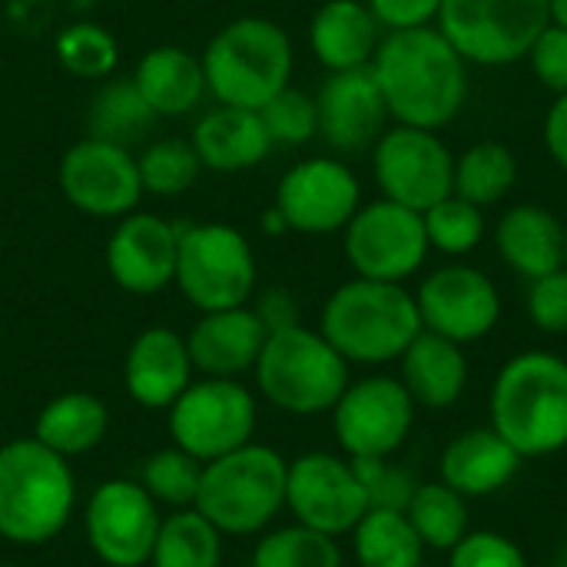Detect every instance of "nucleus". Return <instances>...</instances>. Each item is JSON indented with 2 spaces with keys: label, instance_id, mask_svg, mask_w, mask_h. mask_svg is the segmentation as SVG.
<instances>
[{
  "label": "nucleus",
  "instance_id": "obj_1",
  "mask_svg": "<svg viewBox=\"0 0 567 567\" xmlns=\"http://www.w3.org/2000/svg\"><path fill=\"white\" fill-rule=\"evenodd\" d=\"M369 70L392 123L439 133L455 123L468 103V63L435 23L385 30Z\"/></svg>",
  "mask_w": 567,
  "mask_h": 567
},
{
  "label": "nucleus",
  "instance_id": "obj_2",
  "mask_svg": "<svg viewBox=\"0 0 567 567\" xmlns=\"http://www.w3.org/2000/svg\"><path fill=\"white\" fill-rule=\"evenodd\" d=\"M488 425L522 458H548L567 449L565 355L548 349L512 355L492 382Z\"/></svg>",
  "mask_w": 567,
  "mask_h": 567
},
{
  "label": "nucleus",
  "instance_id": "obj_3",
  "mask_svg": "<svg viewBox=\"0 0 567 567\" xmlns=\"http://www.w3.org/2000/svg\"><path fill=\"white\" fill-rule=\"evenodd\" d=\"M76 512L70 458L33 435L0 445V538L17 548H43L66 532Z\"/></svg>",
  "mask_w": 567,
  "mask_h": 567
},
{
  "label": "nucleus",
  "instance_id": "obj_4",
  "mask_svg": "<svg viewBox=\"0 0 567 567\" xmlns=\"http://www.w3.org/2000/svg\"><path fill=\"white\" fill-rule=\"evenodd\" d=\"M319 332L349 365L379 369L402 359L422 332V319L415 296L402 282L355 276L322 302Z\"/></svg>",
  "mask_w": 567,
  "mask_h": 567
},
{
  "label": "nucleus",
  "instance_id": "obj_5",
  "mask_svg": "<svg viewBox=\"0 0 567 567\" xmlns=\"http://www.w3.org/2000/svg\"><path fill=\"white\" fill-rule=\"evenodd\" d=\"M206 90L223 106L262 110L292 83L296 50L289 33L269 17H236L223 23L199 53Z\"/></svg>",
  "mask_w": 567,
  "mask_h": 567
},
{
  "label": "nucleus",
  "instance_id": "obj_6",
  "mask_svg": "<svg viewBox=\"0 0 567 567\" xmlns=\"http://www.w3.org/2000/svg\"><path fill=\"white\" fill-rule=\"evenodd\" d=\"M286 472L272 445L249 442L203 465L193 508L223 532V538H256L286 512Z\"/></svg>",
  "mask_w": 567,
  "mask_h": 567
},
{
  "label": "nucleus",
  "instance_id": "obj_7",
  "mask_svg": "<svg viewBox=\"0 0 567 567\" xmlns=\"http://www.w3.org/2000/svg\"><path fill=\"white\" fill-rule=\"evenodd\" d=\"M256 392L279 412L296 419H316L332 412L346 392L349 362L329 346L319 329L289 326L269 332L256 365Z\"/></svg>",
  "mask_w": 567,
  "mask_h": 567
},
{
  "label": "nucleus",
  "instance_id": "obj_8",
  "mask_svg": "<svg viewBox=\"0 0 567 567\" xmlns=\"http://www.w3.org/2000/svg\"><path fill=\"white\" fill-rule=\"evenodd\" d=\"M259 266L252 243L229 223L179 226V252L173 286L196 312L249 306Z\"/></svg>",
  "mask_w": 567,
  "mask_h": 567
},
{
  "label": "nucleus",
  "instance_id": "obj_9",
  "mask_svg": "<svg viewBox=\"0 0 567 567\" xmlns=\"http://www.w3.org/2000/svg\"><path fill=\"white\" fill-rule=\"evenodd\" d=\"M259 425V402L243 379L199 375L166 409V429L176 449L196 462H213L252 442Z\"/></svg>",
  "mask_w": 567,
  "mask_h": 567
},
{
  "label": "nucleus",
  "instance_id": "obj_10",
  "mask_svg": "<svg viewBox=\"0 0 567 567\" xmlns=\"http://www.w3.org/2000/svg\"><path fill=\"white\" fill-rule=\"evenodd\" d=\"M551 23L548 0H442L435 27L468 66H512Z\"/></svg>",
  "mask_w": 567,
  "mask_h": 567
},
{
  "label": "nucleus",
  "instance_id": "obj_11",
  "mask_svg": "<svg viewBox=\"0 0 567 567\" xmlns=\"http://www.w3.org/2000/svg\"><path fill=\"white\" fill-rule=\"evenodd\" d=\"M342 252L355 276L405 286L415 272H422L432 246L422 213L379 196L362 203L346 223Z\"/></svg>",
  "mask_w": 567,
  "mask_h": 567
},
{
  "label": "nucleus",
  "instance_id": "obj_12",
  "mask_svg": "<svg viewBox=\"0 0 567 567\" xmlns=\"http://www.w3.org/2000/svg\"><path fill=\"white\" fill-rule=\"evenodd\" d=\"M419 405L399 375H362L332 405V435L346 458H395L415 429Z\"/></svg>",
  "mask_w": 567,
  "mask_h": 567
},
{
  "label": "nucleus",
  "instance_id": "obj_13",
  "mask_svg": "<svg viewBox=\"0 0 567 567\" xmlns=\"http://www.w3.org/2000/svg\"><path fill=\"white\" fill-rule=\"evenodd\" d=\"M369 153L372 179L385 199L425 213L439 199L452 196L455 153L435 130L392 123Z\"/></svg>",
  "mask_w": 567,
  "mask_h": 567
},
{
  "label": "nucleus",
  "instance_id": "obj_14",
  "mask_svg": "<svg viewBox=\"0 0 567 567\" xmlns=\"http://www.w3.org/2000/svg\"><path fill=\"white\" fill-rule=\"evenodd\" d=\"M163 508L136 478L100 482L83 505V535L96 561L106 567H146Z\"/></svg>",
  "mask_w": 567,
  "mask_h": 567
},
{
  "label": "nucleus",
  "instance_id": "obj_15",
  "mask_svg": "<svg viewBox=\"0 0 567 567\" xmlns=\"http://www.w3.org/2000/svg\"><path fill=\"white\" fill-rule=\"evenodd\" d=\"M412 296L419 306L422 329L458 346H472L492 336L505 309L495 279L462 259L432 269Z\"/></svg>",
  "mask_w": 567,
  "mask_h": 567
},
{
  "label": "nucleus",
  "instance_id": "obj_16",
  "mask_svg": "<svg viewBox=\"0 0 567 567\" xmlns=\"http://www.w3.org/2000/svg\"><path fill=\"white\" fill-rule=\"evenodd\" d=\"M362 206V183L355 169L339 156H309L292 163L279 186L272 209L282 216L289 233L332 236Z\"/></svg>",
  "mask_w": 567,
  "mask_h": 567
},
{
  "label": "nucleus",
  "instance_id": "obj_17",
  "mask_svg": "<svg viewBox=\"0 0 567 567\" xmlns=\"http://www.w3.org/2000/svg\"><path fill=\"white\" fill-rule=\"evenodd\" d=\"M286 512L292 522L329 538L349 535L369 512L352 458L336 452H302L286 472Z\"/></svg>",
  "mask_w": 567,
  "mask_h": 567
},
{
  "label": "nucleus",
  "instance_id": "obj_18",
  "mask_svg": "<svg viewBox=\"0 0 567 567\" xmlns=\"http://www.w3.org/2000/svg\"><path fill=\"white\" fill-rule=\"evenodd\" d=\"M60 193L90 219H123L140 206L143 183L130 146L83 136L60 159Z\"/></svg>",
  "mask_w": 567,
  "mask_h": 567
},
{
  "label": "nucleus",
  "instance_id": "obj_19",
  "mask_svg": "<svg viewBox=\"0 0 567 567\" xmlns=\"http://www.w3.org/2000/svg\"><path fill=\"white\" fill-rule=\"evenodd\" d=\"M179 226L156 213H126L116 219L103 259L110 279L130 296H156L173 286Z\"/></svg>",
  "mask_w": 567,
  "mask_h": 567
},
{
  "label": "nucleus",
  "instance_id": "obj_20",
  "mask_svg": "<svg viewBox=\"0 0 567 567\" xmlns=\"http://www.w3.org/2000/svg\"><path fill=\"white\" fill-rule=\"evenodd\" d=\"M316 110H319V136L339 156L369 153L392 120L369 66L329 73L316 93Z\"/></svg>",
  "mask_w": 567,
  "mask_h": 567
},
{
  "label": "nucleus",
  "instance_id": "obj_21",
  "mask_svg": "<svg viewBox=\"0 0 567 567\" xmlns=\"http://www.w3.org/2000/svg\"><path fill=\"white\" fill-rule=\"evenodd\" d=\"M193 379L196 369L183 332L169 326H150L130 342L123 359V389L140 409L166 412Z\"/></svg>",
  "mask_w": 567,
  "mask_h": 567
},
{
  "label": "nucleus",
  "instance_id": "obj_22",
  "mask_svg": "<svg viewBox=\"0 0 567 567\" xmlns=\"http://www.w3.org/2000/svg\"><path fill=\"white\" fill-rule=\"evenodd\" d=\"M269 329L256 316L252 306L199 312L193 329L186 332V349L193 369L209 379H243L252 372Z\"/></svg>",
  "mask_w": 567,
  "mask_h": 567
},
{
  "label": "nucleus",
  "instance_id": "obj_23",
  "mask_svg": "<svg viewBox=\"0 0 567 567\" xmlns=\"http://www.w3.org/2000/svg\"><path fill=\"white\" fill-rule=\"evenodd\" d=\"M522 465L525 458L492 425H478L449 439L439 455V482L472 502L508 488Z\"/></svg>",
  "mask_w": 567,
  "mask_h": 567
},
{
  "label": "nucleus",
  "instance_id": "obj_24",
  "mask_svg": "<svg viewBox=\"0 0 567 567\" xmlns=\"http://www.w3.org/2000/svg\"><path fill=\"white\" fill-rule=\"evenodd\" d=\"M385 30L365 0H326L309 20V50L326 73L365 70Z\"/></svg>",
  "mask_w": 567,
  "mask_h": 567
},
{
  "label": "nucleus",
  "instance_id": "obj_25",
  "mask_svg": "<svg viewBox=\"0 0 567 567\" xmlns=\"http://www.w3.org/2000/svg\"><path fill=\"white\" fill-rule=\"evenodd\" d=\"M189 143L203 169L213 173H246L256 169L272 153V140L266 133L259 110L223 106V103H216L196 120Z\"/></svg>",
  "mask_w": 567,
  "mask_h": 567
},
{
  "label": "nucleus",
  "instance_id": "obj_26",
  "mask_svg": "<svg viewBox=\"0 0 567 567\" xmlns=\"http://www.w3.org/2000/svg\"><path fill=\"white\" fill-rule=\"evenodd\" d=\"M495 249L522 279H542L565 266V223L538 203L508 206L495 223Z\"/></svg>",
  "mask_w": 567,
  "mask_h": 567
},
{
  "label": "nucleus",
  "instance_id": "obj_27",
  "mask_svg": "<svg viewBox=\"0 0 567 567\" xmlns=\"http://www.w3.org/2000/svg\"><path fill=\"white\" fill-rule=\"evenodd\" d=\"M399 379L419 409L445 412L458 405L468 385L465 346L422 329L399 359Z\"/></svg>",
  "mask_w": 567,
  "mask_h": 567
},
{
  "label": "nucleus",
  "instance_id": "obj_28",
  "mask_svg": "<svg viewBox=\"0 0 567 567\" xmlns=\"http://www.w3.org/2000/svg\"><path fill=\"white\" fill-rule=\"evenodd\" d=\"M130 76L156 116H186L209 93L203 60L176 43L150 47Z\"/></svg>",
  "mask_w": 567,
  "mask_h": 567
},
{
  "label": "nucleus",
  "instance_id": "obj_29",
  "mask_svg": "<svg viewBox=\"0 0 567 567\" xmlns=\"http://www.w3.org/2000/svg\"><path fill=\"white\" fill-rule=\"evenodd\" d=\"M110 432V409L93 392H60L53 395L33 422V439L63 458L90 455L103 445Z\"/></svg>",
  "mask_w": 567,
  "mask_h": 567
},
{
  "label": "nucleus",
  "instance_id": "obj_30",
  "mask_svg": "<svg viewBox=\"0 0 567 567\" xmlns=\"http://www.w3.org/2000/svg\"><path fill=\"white\" fill-rule=\"evenodd\" d=\"M352 558L359 567H422L425 545L415 535L405 512L392 508H369L359 525L349 532Z\"/></svg>",
  "mask_w": 567,
  "mask_h": 567
},
{
  "label": "nucleus",
  "instance_id": "obj_31",
  "mask_svg": "<svg viewBox=\"0 0 567 567\" xmlns=\"http://www.w3.org/2000/svg\"><path fill=\"white\" fill-rule=\"evenodd\" d=\"M518 183V156L512 146L498 140L472 143L465 153L455 156V186L452 193L488 209L498 206Z\"/></svg>",
  "mask_w": 567,
  "mask_h": 567
},
{
  "label": "nucleus",
  "instance_id": "obj_32",
  "mask_svg": "<svg viewBox=\"0 0 567 567\" xmlns=\"http://www.w3.org/2000/svg\"><path fill=\"white\" fill-rule=\"evenodd\" d=\"M146 567H223V532L196 508H176L163 515Z\"/></svg>",
  "mask_w": 567,
  "mask_h": 567
},
{
  "label": "nucleus",
  "instance_id": "obj_33",
  "mask_svg": "<svg viewBox=\"0 0 567 567\" xmlns=\"http://www.w3.org/2000/svg\"><path fill=\"white\" fill-rule=\"evenodd\" d=\"M159 116L150 110L133 76H106L90 103V136L130 146L143 140Z\"/></svg>",
  "mask_w": 567,
  "mask_h": 567
},
{
  "label": "nucleus",
  "instance_id": "obj_34",
  "mask_svg": "<svg viewBox=\"0 0 567 567\" xmlns=\"http://www.w3.org/2000/svg\"><path fill=\"white\" fill-rule=\"evenodd\" d=\"M405 515L429 551L449 555L472 532L468 498H462L445 482H419Z\"/></svg>",
  "mask_w": 567,
  "mask_h": 567
},
{
  "label": "nucleus",
  "instance_id": "obj_35",
  "mask_svg": "<svg viewBox=\"0 0 567 567\" xmlns=\"http://www.w3.org/2000/svg\"><path fill=\"white\" fill-rule=\"evenodd\" d=\"M249 567H342V548L339 538L292 522L259 535Z\"/></svg>",
  "mask_w": 567,
  "mask_h": 567
},
{
  "label": "nucleus",
  "instance_id": "obj_36",
  "mask_svg": "<svg viewBox=\"0 0 567 567\" xmlns=\"http://www.w3.org/2000/svg\"><path fill=\"white\" fill-rule=\"evenodd\" d=\"M422 219H425V236H429L432 252H442L449 259L472 256L488 236L485 209L455 196V193L439 199L435 206H429L422 213Z\"/></svg>",
  "mask_w": 567,
  "mask_h": 567
},
{
  "label": "nucleus",
  "instance_id": "obj_37",
  "mask_svg": "<svg viewBox=\"0 0 567 567\" xmlns=\"http://www.w3.org/2000/svg\"><path fill=\"white\" fill-rule=\"evenodd\" d=\"M56 60L66 73L80 76V80H106L116 73L120 63V47L116 37L96 23V20H73L66 23L56 40H53Z\"/></svg>",
  "mask_w": 567,
  "mask_h": 567
},
{
  "label": "nucleus",
  "instance_id": "obj_38",
  "mask_svg": "<svg viewBox=\"0 0 567 567\" xmlns=\"http://www.w3.org/2000/svg\"><path fill=\"white\" fill-rule=\"evenodd\" d=\"M136 166H140L143 193L159 196V199H176V196L189 193L203 173V163H199L193 143L176 140V136L150 143L136 156Z\"/></svg>",
  "mask_w": 567,
  "mask_h": 567
},
{
  "label": "nucleus",
  "instance_id": "obj_39",
  "mask_svg": "<svg viewBox=\"0 0 567 567\" xmlns=\"http://www.w3.org/2000/svg\"><path fill=\"white\" fill-rule=\"evenodd\" d=\"M199 478H203V462H196L193 455H186L183 449L169 445L153 452L143 468H140V485L150 492V498L159 508H193L196 492H199Z\"/></svg>",
  "mask_w": 567,
  "mask_h": 567
},
{
  "label": "nucleus",
  "instance_id": "obj_40",
  "mask_svg": "<svg viewBox=\"0 0 567 567\" xmlns=\"http://www.w3.org/2000/svg\"><path fill=\"white\" fill-rule=\"evenodd\" d=\"M266 133L272 140V146H306L319 136V110H316V96H309L299 86H286L279 90L262 110H259Z\"/></svg>",
  "mask_w": 567,
  "mask_h": 567
},
{
  "label": "nucleus",
  "instance_id": "obj_41",
  "mask_svg": "<svg viewBox=\"0 0 567 567\" xmlns=\"http://www.w3.org/2000/svg\"><path fill=\"white\" fill-rule=\"evenodd\" d=\"M352 465L365 488L369 508H392V512L409 508L419 478L405 465H399L395 458H352Z\"/></svg>",
  "mask_w": 567,
  "mask_h": 567
},
{
  "label": "nucleus",
  "instance_id": "obj_42",
  "mask_svg": "<svg viewBox=\"0 0 567 567\" xmlns=\"http://www.w3.org/2000/svg\"><path fill=\"white\" fill-rule=\"evenodd\" d=\"M449 567H532L522 545L502 532H468L452 551Z\"/></svg>",
  "mask_w": 567,
  "mask_h": 567
},
{
  "label": "nucleus",
  "instance_id": "obj_43",
  "mask_svg": "<svg viewBox=\"0 0 567 567\" xmlns=\"http://www.w3.org/2000/svg\"><path fill=\"white\" fill-rule=\"evenodd\" d=\"M525 309L538 332L567 336V266L528 282Z\"/></svg>",
  "mask_w": 567,
  "mask_h": 567
},
{
  "label": "nucleus",
  "instance_id": "obj_44",
  "mask_svg": "<svg viewBox=\"0 0 567 567\" xmlns=\"http://www.w3.org/2000/svg\"><path fill=\"white\" fill-rule=\"evenodd\" d=\"M528 66H532V76L555 96L567 93V30L565 27H555L548 23L538 40L532 43L528 50Z\"/></svg>",
  "mask_w": 567,
  "mask_h": 567
},
{
  "label": "nucleus",
  "instance_id": "obj_45",
  "mask_svg": "<svg viewBox=\"0 0 567 567\" xmlns=\"http://www.w3.org/2000/svg\"><path fill=\"white\" fill-rule=\"evenodd\" d=\"M382 30H412L432 27L439 20L442 0H365Z\"/></svg>",
  "mask_w": 567,
  "mask_h": 567
},
{
  "label": "nucleus",
  "instance_id": "obj_46",
  "mask_svg": "<svg viewBox=\"0 0 567 567\" xmlns=\"http://www.w3.org/2000/svg\"><path fill=\"white\" fill-rule=\"evenodd\" d=\"M249 306L256 309V316L262 319V326H266L269 332L289 329V326H299V322H302V319H299V302H296V296H292L289 289H282V286L262 289Z\"/></svg>",
  "mask_w": 567,
  "mask_h": 567
},
{
  "label": "nucleus",
  "instance_id": "obj_47",
  "mask_svg": "<svg viewBox=\"0 0 567 567\" xmlns=\"http://www.w3.org/2000/svg\"><path fill=\"white\" fill-rule=\"evenodd\" d=\"M542 140H545V150H548L551 163L561 173H567V93L555 96V103L548 106L545 126H542Z\"/></svg>",
  "mask_w": 567,
  "mask_h": 567
},
{
  "label": "nucleus",
  "instance_id": "obj_48",
  "mask_svg": "<svg viewBox=\"0 0 567 567\" xmlns=\"http://www.w3.org/2000/svg\"><path fill=\"white\" fill-rule=\"evenodd\" d=\"M262 233L282 236V233H289V229H286V223H282V216H279L276 209H266V216H262Z\"/></svg>",
  "mask_w": 567,
  "mask_h": 567
},
{
  "label": "nucleus",
  "instance_id": "obj_49",
  "mask_svg": "<svg viewBox=\"0 0 567 567\" xmlns=\"http://www.w3.org/2000/svg\"><path fill=\"white\" fill-rule=\"evenodd\" d=\"M548 17H551L555 27L567 30V0H548Z\"/></svg>",
  "mask_w": 567,
  "mask_h": 567
},
{
  "label": "nucleus",
  "instance_id": "obj_50",
  "mask_svg": "<svg viewBox=\"0 0 567 567\" xmlns=\"http://www.w3.org/2000/svg\"><path fill=\"white\" fill-rule=\"evenodd\" d=\"M555 567H567V545L558 551V558H555Z\"/></svg>",
  "mask_w": 567,
  "mask_h": 567
},
{
  "label": "nucleus",
  "instance_id": "obj_51",
  "mask_svg": "<svg viewBox=\"0 0 567 567\" xmlns=\"http://www.w3.org/2000/svg\"><path fill=\"white\" fill-rule=\"evenodd\" d=\"M0 567H23V565H13V561H0Z\"/></svg>",
  "mask_w": 567,
  "mask_h": 567
},
{
  "label": "nucleus",
  "instance_id": "obj_52",
  "mask_svg": "<svg viewBox=\"0 0 567 567\" xmlns=\"http://www.w3.org/2000/svg\"><path fill=\"white\" fill-rule=\"evenodd\" d=\"M565 266H567V223H565Z\"/></svg>",
  "mask_w": 567,
  "mask_h": 567
},
{
  "label": "nucleus",
  "instance_id": "obj_53",
  "mask_svg": "<svg viewBox=\"0 0 567 567\" xmlns=\"http://www.w3.org/2000/svg\"><path fill=\"white\" fill-rule=\"evenodd\" d=\"M3 442H7V439H3V422H0V445H3Z\"/></svg>",
  "mask_w": 567,
  "mask_h": 567
}]
</instances>
